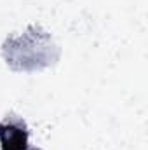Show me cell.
<instances>
[{"label": "cell", "mask_w": 148, "mask_h": 150, "mask_svg": "<svg viewBox=\"0 0 148 150\" xmlns=\"http://www.w3.org/2000/svg\"><path fill=\"white\" fill-rule=\"evenodd\" d=\"M4 150H25L26 149V134L16 127H4L0 131Z\"/></svg>", "instance_id": "1"}]
</instances>
